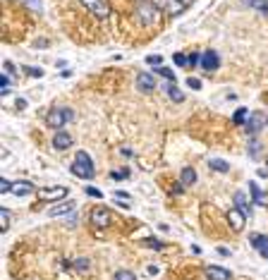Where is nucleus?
<instances>
[{
    "mask_svg": "<svg viewBox=\"0 0 268 280\" xmlns=\"http://www.w3.org/2000/svg\"><path fill=\"white\" fill-rule=\"evenodd\" d=\"M136 17H139V22H141L144 27H153V24H158V19H161V10H158L156 2L139 0V2H136Z\"/></svg>",
    "mask_w": 268,
    "mask_h": 280,
    "instance_id": "obj_1",
    "label": "nucleus"
},
{
    "mask_svg": "<svg viewBox=\"0 0 268 280\" xmlns=\"http://www.w3.org/2000/svg\"><path fill=\"white\" fill-rule=\"evenodd\" d=\"M72 173L77 175V177H81V180H91L94 177V160H91V156L86 151H79L74 156V160H72Z\"/></svg>",
    "mask_w": 268,
    "mask_h": 280,
    "instance_id": "obj_2",
    "label": "nucleus"
},
{
    "mask_svg": "<svg viewBox=\"0 0 268 280\" xmlns=\"http://www.w3.org/2000/svg\"><path fill=\"white\" fill-rule=\"evenodd\" d=\"M74 120V113L69 110V108H53V110H48V115H46V125L48 127H55V130H63L67 122Z\"/></svg>",
    "mask_w": 268,
    "mask_h": 280,
    "instance_id": "obj_3",
    "label": "nucleus"
},
{
    "mask_svg": "<svg viewBox=\"0 0 268 280\" xmlns=\"http://www.w3.org/2000/svg\"><path fill=\"white\" fill-rule=\"evenodd\" d=\"M89 218H91V225L98 227V230H106V227L113 223V213H110L108 209H103V206H98V209H91Z\"/></svg>",
    "mask_w": 268,
    "mask_h": 280,
    "instance_id": "obj_4",
    "label": "nucleus"
},
{
    "mask_svg": "<svg viewBox=\"0 0 268 280\" xmlns=\"http://www.w3.org/2000/svg\"><path fill=\"white\" fill-rule=\"evenodd\" d=\"M81 5H84L91 14H96L98 19H108V17H110V7H108L103 0H81Z\"/></svg>",
    "mask_w": 268,
    "mask_h": 280,
    "instance_id": "obj_5",
    "label": "nucleus"
},
{
    "mask_svg": "<svg viewBox=\"0 0 268 280\" xmlns=\"http://www.w3.org/2000/svg\"><path fill=\"white\" fill-rule=\"evenodd\" d=\"M228 223H230V227H232L235 232H242L244 225H247V213H242L240 209L235 206V209L228 213Z\"/></svg>",
    "mask_w": 268,
    "mask_h": 280,
    "instance_id": "obj_6",
    "label": "nucleus"
},
{
    "mask_svg": "<svg viewBox=\"0 0 268 280\" xmlns=\"http://www.w3.org/2000/svg\"><path fill=\"white\" fill-rule=\"evenodd\" d=\"M264 125H266V115H264V113H252L244 127H247V132L249 134H256V132L264 130Z\"/></svg>",
    "mask_w": 268,
    "mask_h": 280,
    "instance_id": "obj_7",
    "label": "nucleus"
},
{
    "mask_svg": "<svg viewBox=\"0 0 268 280\" xmlns=\"http://www.w3.org/2000/svg\"><path fill=\"white\" fill-rule=\"evenodd\" d=\"M249 242H252V247H254L256 252L264 256V259H268V237H266V235H259V232H254V235L249 237Z\"/></svg>",
    "mask_w": 268,
    "mask_h": 280,
    "instance_id": "obj_8",
    "label": "nucleus"
},
{
    "mask_svg": "<svg viewBox=\"0 0 268 280\" xmlns=\"http://www.w3.org/2000/svg\"><path fill=\"white\" fill-rule=\"evenodd\" d=\"M72 211H74V201L67 199V201H63V204H55V206H51V209H48V215L58 218V215H67V213H72Z\"/></svg>",
    "mask_w": 268,
    "mask_h": 280,
    "instance_id": "obj_9",
    "label": "nucleus"
},
{
    "mask_svg": "<svg viewBox=\"0 0 268 280\" xmlns=\"http://www.w3.org/2000/svg\"><path fill=\"white\" fill-rule=\"evenodd\" d=\"M156 5H158V7H165L170 14H182L185 10H187V5L180 2V0H158Z\"/></svg>",
    "mask_w": 268,
    "mask_h": 280,
    "instance_id": "obj_10",
    "label": "nucleus"
},
{
    "mask_svg": "<svg viewBox=\"0 0 268 280\" xmlns=\"http://www.w3.org/2000/svg\"><path fill=\"white\" fill-rule=\"evenodd\" d=\"M218 53H213V51H206V53L201 55V63H199V67H203L206 72H213L215 67H218Z\"/></svg>",
    "mask_w": 268,
    "mask_h": 280,
    "instance_id": "obj_11",
    "label": "nucleus"
},
{
    "mask_svg": "<svg viewBox=\"0 0 268 280\" xmlns=\"http://www.w3.org/2000/svg\"><path fill=\"white\" fill-rule=\"evenodd\" d=\"M206 278H208V280H230V278H232V273H230L228 268L208 266V268H206Z\"/></svg>",
    "mask_w": 268,
    "mask_h": 280,
    "instance_id": "obj_12",
    "label": "nucleus"
},
{
    "mask_svg": "<svg viewBox=\"0 0 268 280\" xmlns=\"http://www.w3.org/2000/svg\"><path fill=\"white\" fill-rule=\"evenodd\" d=\"M43 199H65L67 197V187H46L39 192Z\"/></svg>",
    "mask_w": 268,
    "mask_h": 280,
    "instance_id": "obj_13",
    "label": "nucleus"
},
{
    "mask_svg": "<svg viewBox=\"0 0 268 280\" xmlns=\"http://www.w3.org/2000/svg\"><path fill=\"white\" fill-rule=\"evenodd\" d=\"M136 86H139L141 91H153V89H156V79H153L148 72H139V74H136Z\"/></svg>",
    "mask_w": 268,
    "mask_h": 280,
    "instance_id": "obj_14",
    "label": "nucleus"
},
{
    "mask_svg": "<svg viewBox=\"0 0 268 280\" xmlns=\"http://www.w3.org/2000/svg\"><path fill=\"white\" fill-rule=\"evenodd\" d=\"M53 146L55 148H60V151H65V148L72 146V137L65 132V130H60V132L55 134V139H53Z\"/></svg>",
    "mask_w": 268,
    "mask_h": 280,
    "instance_id": "obj_15",
    "label": "nucleus"
},
{
    "mask_svg": "<svg viewBox=\"0 0 268 280\" xmlns=\"http://www.w3.org/2000/svg\"><path fill=\"white\" fill-rule=\"evenodd\" d=\"M194 182H197V170H194V168H185V170L180 173V187L187 189V187H192Z\"/></svg>",
    "mask_w": 268,
    "mask_h": 280,
    "instance_id": "obj_16",
    "label": "nucleus"
},
{
    "mask_svg": "<svg viewBox=\"0 0 268 280\" xmlns=\"http://www.w3.org/2000/svg\"><path fill=\"white\" fill-rule=\"evenodd\" d=\"M34 192V185L29 180H22V182H12V194L14 197H27Z\"/></svg>",
    "mask_w": 268,
    "mask_h": 280,
    "instance_id": "obj_17",
    "label": "nucleus"
},
{
    "mask_svg": "<svg viewBox=\"0 0 268 280\" xmlns=\"http://www.w3.org/2000/svg\"><path fill=\"white\" fill-rule=\"evenodd\" d=\"M249 192H252V199H254V204H256V206H268L266 194L261 192V187L256 185V182H249Z\"/></svg>",
    "mask_w": 268,
    "mask_h": 280,
    "instance_id": "obj_18",
    "label": "nucleus"
},
{
    "mask_svg": "<svg viewBox=\"0 0 268 280\" xmlns=\"http://www.w3.org/2000/svg\"><path fill=\"white\" fill-rule=\"evenodd\" d=\"M235 206H237V209H240L242 213H252V206H249V201H247V194H244V192H237V194H235Z\"/></svg>",
    "mask_w": 268,
    "mask_h": 280,
    "instance_id": "obj_19",
    "label": "nucleus"
},
{
    "mask_svg": "<svg viewBox=\"0 0 268 280\" xmlns=\"http://www.w3.org/2000/svg\"><path fill=\"white\" fill-rule=\"evenodd\" d=\"M165 91H168V96H170L173 101H177V103H182V101H185V93L175 86V81H168V84H165Z\"/></svg>",
    "mask_w": 268,
    "mask_h": 280,
    "instance_id": "obj_20",
    "label": "nucleus"
},
{
    "mask_svg": "<svg viewBox=\"0 0 268 280\" xmlns=\"http://www.w3.org/2000/svg\"><path fill=\"white\" fill-rule=\"evenodd\" d=\"M247 120H249V110L247 108H240L235 115H232V122L237 125V127H242V125H247Z\"/></svg>",
    "mask_w": 268,
    "mask_h": 280,
    "instance_id": "obj_21",
    "label": "nucleus"
},
{
    "mask_svg": "<svg viewBox=\"0 0 268 280\" xmlns=\"http://www.w3.org/2000/svg\"><path fill=\"white\" fill-rule=\"evenodd\" d=\"M208 165H211V170H218V173H228L230 170V165L225 163V160H220V158L208 160Z\"/></svg>",
    "mask_w": 268,
    "mask_h": 280,
    "instance_id": "obj_22",
    "label": "nucleus"
},
{
    "mask_svg": "<svg viewBox=\"0 0 268 280\" xmlns=\"http://www.w3.org/2000/svg\"><path fill=\"white\" fill-rule=\"evenodd\" d=\"M10 218H12V213H10L7 209H0V230H2V232L10 227Z\"/></svg>",
    "mask_w": 268,
    "mask_h": 280,
    "instance_id": "obj_23",
    "label": "nucleus"
},
{
    "mask_svg": "<svg viewBox=\"0 0 268 280\" xmlns=\"http://www.w3.org/2000/svg\"><path fill=\"white\" fill-rule=\"evenodd\" d=\"M113 199H115V201H120L122 206H127V209L132 206V197H130L127 192H115V194H113Z\"/></svg>",
    "mask_w": 268,
    "mask_h": 280,
    "instance_id": "obj_24",
    "label": "nucleus"
},
{
    "mask_svg": "<svg viewBox=\"0 0 268 280\" xmlns=\"http://www.w3.org/2000/svg\"><path fill=\"white\" fill-rule=\"evenodd\" d=\"M156 74H161V77H165L168 81H175V72L170 70V67H156Z\"/></svg>",
    "mask_w": 268,
    "mask_h": 280,
    "instance_id": "obj_25",
    "label": "nucleus"
},
{
    "mask_svg": "<svg viewBox=\"0 0 268 280\" xmlns=\"http://www.w3.org/2000/svg\"><path fill=\"white\" fill-rule=\"evenodd\" d=\"M173 63H175V65H180V67H189V55L175 53V55H173Z\"/></svg>",
    "mask_w": 268,
    "mask_h": 280,
    "instance_id": "obj_26",
    "label": "nucleus"
},
{
    "mask_svg": "<svg viewBox=\"0 0 268 280\" xmlns=\"http://www.w3.org/2000/svg\"><path fill=\"white\" fill-rule=\"evenodd\" d=\"M252 7H256L259 12H266L268 14V0H252Z\"/></svg>",
    "mask_w": 268,
    "mask_h": 280,
    "instance_id": "obj_27",
    "label": "nucleus"
},
{
    "mask_svg": "<svg viewBox=\"0 0 268 280\" xmlns=\"http://www.w3.org/2000/svg\"><path fill=\"white\" fill-rule=\"evenodd\" d=\"M115 280H136V276H134L132 271H118V273H115Z\"/></svg>",
    "mask_w": 268,
    "mask_h": 280,
    "instance_id": "obj_28",
    "label": "nucleus"
},
{
    "mask_svg": "<svg viewBox=\"0 0 268 280\" xmlns=\"http://www.w3.org/2000/svg\"><path fill=\"white\" fill-rule=\"evenodd\" d=\"M141 244H144V247H151V249H163V242H158V240H144Z\"/></svg>",
    "mask_w": 268,
    "mask_h": 280,
    "instance_id": "obj_29",
    "label": "nucleus"
},
{
    "mask_svg": "<svg viewBox=\"0 0 268 280\" xmlns=\"http://www.w3.org/2000/svg\"><path fill=\"white\" fill-rule=\"evenodd\" d=\"M86 194H89V197H96V199H101V197H103V192H101L98 187H86Z\"/></svg>",
    "mask_w": 268,
    "mask_h": 280,
    "instance_id": "obj_30",
    "label": "nucleus"
},
{
    "mask_svg": "<svg viewBox=\"0 0 268 280\" xmlns=\"http://www.w3.org/2000/svg\"><path fill=\"white\" fill-rule=\"evenodd\" d=\"M5 192H12V182L10 180H0V194H5Z\"/></svg>",
    "mask_w": 268,
    "mask_h": 280,
    "instance_id": "obj_31",
    "label": "nucleus"
},
{
    "mask_svg": "<svg viewBox=\"0 0 268 280\" xmlns=\"http://www.w3.org/2000/svg\"><path fill=\"white\" fill-rule=\"evenodd\" d=\"M146 63H148V65H153V67H158L163 63V58H161V55H148Z\"/></svg>",
    "mask_w": 268,
    "mask_h": 280,
    "instance_id": "obj_32",
    "label": "nucleus"
},
{
    "mask_svg": "<svg viewBox=\"0 0 268 280\" xmlns=\"http://www.w3.org/2000/svg\"><path fill=\"white\" fill-rule=\"evenodd\" d=\"M187 84H189V89H194V91H199V89H201V81L197 79V77H189Z\"/></svg>",
    "mask_w": 268,
    "mask_h": 280,
    "instance_id": "obj_33",
    "label": "nucleus"
},
{
    "mask_svg": "<svg viewBox=\"0 0 268 280\" xmlns=\"http://www.w3.org/2000/svg\"><path fill=\"white\" fill-rule=\"evenodd\" d=\"M110 177H113V180H122V177H130V170H127V168H122L120 173H118V170H115V173L110 175Z\"/></svg>",
    "mask_w": 268,
    "mask_h": 280,
    "instance_id": "obj_34",
    "label": "nucleus"
},
{
    "mask_svg": "<svg viewBox=\"0 0 268 280\" xmlns=\"http://www.w3.org/2000/svg\"><path fill=\"white\" fill-rule=\"evenodd\" d=\"M199 63H201L199 53H189V65H199Z\"/></svg>",
    "mask_w": 268,
    "mask_h": 280,
    "instance_id": "obj_35",
    "label": "nucleus"
},
{
    "mask_svg": "<svg viewBox=\"0 0 268 280\" xmlns=\"http://www.w3.org/2000/svg\"><path fill=\"white\" fill-rule=\"evenodd\" d=\"M74 266L81 268V271H86V268H89V261H86V259H77V261H74Z\"/></svg>",
    "mask_w": 268,
    "mask_h": 280,
    "instance_id": "obj_36",
    "label": "nucleus"
},
{
    "mask_svg": "<svg viewBox=\"0 0 268 280\" xmlns=\"http://www.w3.org/2000/svg\"><path fill=\"white\" fill-rule=\"evenodd\" d=\"M29 7H34V10H41V0H24Z\"/></svg>",
    "mask_w": 268,
    "mask_h": 280,
    "instance_id": "obj_37",
    "label": "nucleus"
},
{
    "mask_svg": "<svg viewBox=\"0 0 268 280\" xmlns=\"http://www.w3.org/2000/svg\"><path fill=\"white\" fill-rule=\"evenodd\" d=\"M249 153H252V156L259 153V141H252V144H249Z\"/></svg>",
    "mask_w": 268,
    "mask_h": 280,
    "instance_id": "obj_38",
    "label": "nucleus"
},
{
    "mask_svg": "<svg viewBox=\"0 0 268 280\" xmlns=\"http://www.w3.org/2000/svg\"><path fill=\"white\" fill-rule=\"evenodd\" d=\"M36 46H39V48H48V41H46V39H39V41H36Z\"/></svg>",
    "mask_w": 268,
    "mask_h": 280,
    "instance_id": "obj_39",
    "label": "nucleus"
},
{
    "mask_svg": "<svg viewBox=\"0 0 268 280\" xmlns=\"http://www.w3.org/2000/svg\"><path fill=\"white\" fill-rule=\"evenodd\" d=\"M180 2H185V5H192V2H194V0H180Z\"/></svg>",
    "mask_w": 268,
    "mask_h": 280,
    "instance_id": "obj_40",
    "label": "nucleus"
}]
</instances>
